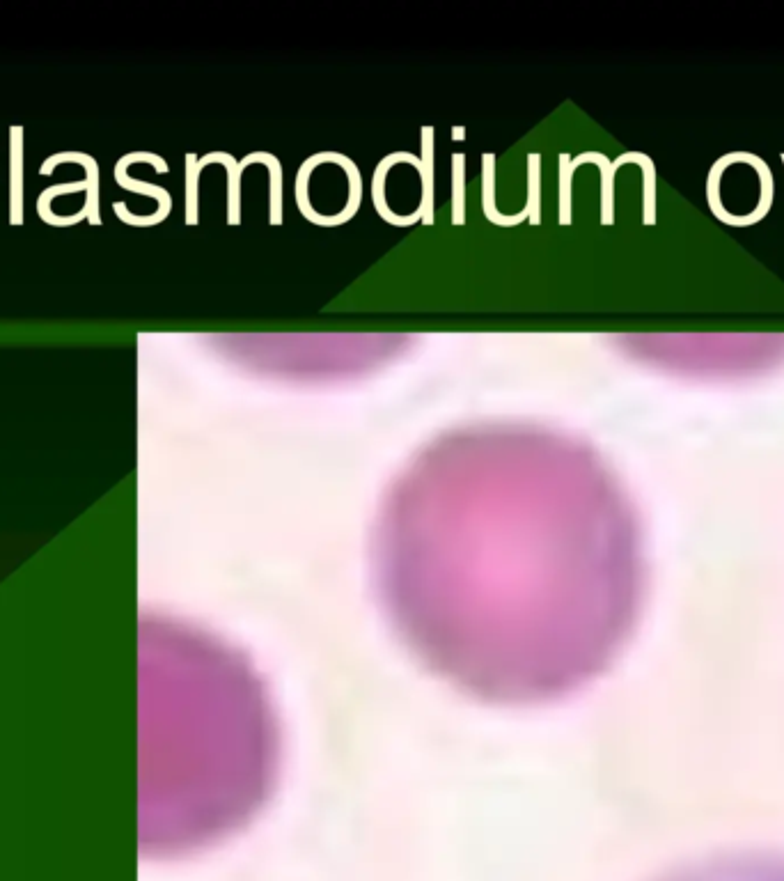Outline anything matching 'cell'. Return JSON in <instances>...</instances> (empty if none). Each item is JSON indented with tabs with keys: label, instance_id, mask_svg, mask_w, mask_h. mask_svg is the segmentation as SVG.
<instances>
[{
	"label": "cell",
	"instance_id": "obj_1",
	"mask_svg": "<svg viewBox=\"0 0 784 881\" xmlns=\"http://www.w3.org/2000/svg\"><path fill=\"white\" fill-rule=\"evenodd\" d=\"M397 163H411L413 168H418V170H420L422 159L413 157L411 152H392V154H388V157L383 159V161L379 163V166H376V170H374V179H372V200H374L376 214H379V216L383 218V221L390 223V225H397V228H409V225L422 221V212H420V209H418V212H415V214H411V216H399V214H395V212H390V207H388V202H386V177H388V173H390V168H392V166H397Z\"/></svg>",
	"mask_w": 784,
	"mask_h": 881
},
{
	"label": "cell",
	"instance_id": "obj_2",
	"mask_svg": "<svg viewBox=\"0 0 784 881\" xmlns=\"http://www.w3.org/2000/svg\"><path fill=\"white\" fill-rule=\"evenodd\" d=\"M115 177H117V182H120L122 189H129L133 193H143V196H152V198L159 200V212H156L154 216H147V218L131 216L129 212H124V205H120V202H117L115 214L120 216L124 223H129V225H156V223H161L163 218L170 214L172 200H170V193L166 189H159V186H152V184L136 182V179H131V177L124 175V170H120V168H115Z\"/></svg>",
	"mask_w": 784,
	"mask_h": 881
},
{
	"label": "cell",
	"instance_id": "obj_3",
	"mask_svg": "<svg viewBox=\"0 0 784 881\" xmlns=\"http://www.w3.org/2000/svg\"><path fill=\"white\" fill-rule=\"evenodd\" d=\"M209 163H223L227 170V223L239 225L241 223V173L246 168L239 166V161H234L232 154L225 152H211L207 157L198 159L200 170L209 166Z\"/></svg>",
	"mask_w": 784,
	"mask_h": 881
},
{
	"label": "cell",
	"instance_id": "obj_4",
	"mask_svg": "<svg viewBox=\"0 0 784 881\" xmlns=\"http://www.w3.org/2000/svg\"><path fill=\"white\" fill-rule=\"evenodd\" d=\"M496 154H484L482 157V168H484V179H482V209L484 216L489 218L491 223L503 225V228H512V225H521L523 221H528L530 212L523 207L521 214L514 216H503L496 212Z\"/></svg>",
	"mask_w": 784,
	"mask_h": 881
},
{
	"label": "cell",
	"instance_id": "obj_5",
	"mask_svg": "<svg viewBox=\"0 0 784 881\" xmlns=\"http://www.w3.org/2000/svg\"><path fill=\"white\" fill-rule=\"evenodd\" d=\"M420 179H422V198H420V212L422 223L434 225V127H422V166H420Z\"/></svg>",
	"mask_w": 784,
	"mask_h": 881
},
{
	"label": "cell",
	"instance_id": "obj_6",
	"mask_svg": "<svg viewBox=\"0 0 784 881\" xmlns=\"http://www.w3.org/2000/svg\"><path fill=\"white\" fill-rule=\"evenodd\" d=\"M250 163H266L271 173V209H269V223L282 225V166L273 154L266 152H253L248 157L239 161L241 168H248Z\"/></svg>",
	"mask_w": 784,
	"mask_h": 881
},
{
	"label": "cell",
	"instance_id": "obj_7",
	"mask_svg": "<svg viewBox=\"0 0 784 881\" xmlns=\"http://www.w3.org/2000/svg\"><path fill=\"white\" fill-rule=\"evenodd\" d=\"M691 881H784V868H764V865H752V868H727L711 872V875L695 877Z\"/></svg>",
	"mask_w": 784,
	"mask_h": 881
},
{
	"label": "cell",
	"instance_id": "obj_8",
	"mask_svg": "<svg viewBox=\"0 0 784 881\" xmlns=\"http://www.w3.org/2000/svg\"><path fill=\"white\" fill-rule=\"evenodd\" d=\"M530 223L542 225V154H528V205Z\"/></svg>",
	"mask_w": 784,
	"mask_h": 881
},
{
	"label": "cell",
	"instance_id": "obj_9",
	"mask_svg": "<svg viewBox=\"0 0 784 881\" xmlns=\"http://www.w3.org/2000/svg\"><path fill=\"white\" fill-rule=\"evenodd\" d=\"M466 157L457 152L452 157V223L464 225L466 223V173H464Z\"/></svg>",
	"mask_w": 784,
	"mask_h": 881
},
{
	"label": "cell",
	"instance_id": "obj_10",
	"mask_svg": "<svg viewBox=\"0 0 784 881\" xmlns=\"http://www.w3.org/2000/svg\"><path fill=\"white\" fill-rule=\"evenodd\" d=\"M200 166L195 154H186V225H198V179Z\"/></svg>",
	"mask_w": 784,
	"mask_h": 881
},
{
	"label": "cell",
	"instance_id": "obj_11",
	"mask_svg": "<svg viewBox=\"0 0 784 881\" xmlns=\"http://www.w3.org/2000/svg\"><path fill=\"white\" fill-rule=\"evenodd\" d=\"M560 223H571V175L576 173V168L571 166L569 154L560 157Z\"/></svg>",
	"mask_w": 784,
	"mask_h": 881
},
{
	"label": "cell",
	"instance_id": "obj_12",
	"mask_svg": "<svg viewBox=\"0 0 784 881\" xmlns=\"http://www.w3.org/2000/svg\"><path fill=\"white\" fill-rule=\"evenodd\" d=\"M452 138H454V140H464V138H466V134H464V129H461V127H454V131H452Z\"/></svg>",
	"mask_w": 784,
	"mask_h": 881
}]
</instances>
